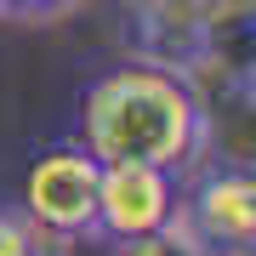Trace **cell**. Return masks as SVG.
Returning <instances> with one entry per match:
<instances>
[{"instance_id":"6da1fadb","label":"cell","mask_w":256,"mask_h":256,"mask_svg":"<svg viewBox=\"0 0 256 256\" xmlns=\"http://www.w3.org/2000/svg\"><path fill=\"white\" fill-rule=\"evenodd\" d=\"M80 148L102 165H160L194 176L210 148V114L194 74L137 63L108 68L80 97Z\"/></svg>"},{"instance_id":"7a4b0ae2","label":"cell","mask_w":256,"mask_h":256,"mask_svg":"<svg viewBox=\"0 0 256 256\" xmlns=\"http://www.w3.org/2000/svg\"><path fill=\"white\" fill-rule=\"evenodd\" d=\"M97 182H102V160L86 154L80 142H57L46 154H34L23 176V210L40 222L52 239H92L97 228Z\"/></svg>"},{"instance_id":"3957f363","label":"cell","mask_w":256,"mask_h":256,"mask_svg":"<svg viewBox=\"0 0 256 256\" xmlns=\"http://www.w3.org/2000/svg\"><path fill=\"white\" fill-rule=\"evenodd\" d=\"M182 216V176L160 171V165H102L97 182V239L108 245H126V239H142L165 228V222Z\"/></svg>"},{"instance_id":"277c9868","label":"cell","mask_w":256,"mask_h":256,"mask_svg":"<svg viewBox=\"0 0 256 256\" xmlns=\"http://www.w3.org/2000/svg\"><path fill=\"white\" fill-rule=\"evenodd\" d=\"M216 46L210 0H131L126 12V52L137 63H160L194 74Z\"/></svg>"},{"instance_id":"5b68a950","label":"cell","mask_w":256,"mask_h":256,"mask_svg":"<svg viewBox=\"0 0 256 256\" xmlns=\"http://www.w3.org/2000/svg\"><path fill=\"white\" fill-rule=\"evenodd\" d=\"M182 222L210 256H250L256 245V182L245 165H216L200 182L182 176Z\"/></svg>"},{"instance_id":"8992f818","label":"cell","mask_w":256,"mask_h":256,"mask_svg":"<svg viewBox=\"0 0 256 256\" xmlns=\"http://www.w3.org/2000/svg\"><path fill=\"white\" fill-rule=\"evenodd\" d=\"M0 256H63V239H52L28 210H0Z\"/></svg>"},{"instance_id":"52a82bcc","label":"cell","mask_w":256,"mask_h":256,"mask_svg":"<svg viewBox=\"0 0 256 256\" xmlns=\"http://www.w3.org/2000/svg\"><path fill=\"white\" fill-rule=\"evenodd\" d=\"M114 256H210L200 239L188 234V222H165V228L142 234V239H126V245H114Z\"/></svg>"},{"instance_id":"ba28073f","label":"cell","mask_w":256,"mask_h":256,"mask_svg":"<svg viewBox=\"0 0 256 256\" xmlns=\"http://www.w3.org/2000/svg\"><path fill=\"white\" fill-rule=\"evenodd\" d=\"M80 0H0V18H18V23H52L63 18V12H74Z\"/></svg>"}]
</instances>
